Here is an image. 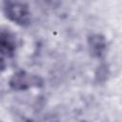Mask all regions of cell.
<instances>
[{
    "label": "cell",
    "mask_w": 122,
    "mask_h": 122,
    "mask_svg": "<svg viewBox=\"0 0 122 122\" xmlns=\"http://www.w3.org/2000/svg\"><path fill=\"white\" fill-rule=\"evenodd\" d=\"M9 86L12 91L24 92L33 88H42L44 86V80L38 74L29 72L25 70H19L10 76Z\"/></svg>",
    "instance_id": "7a4b0ae2"
},
{
    "label": "cell",
    "mask_w": 122,
    "mask_h": 122,
    "mask_svg": "<svg viewBox=\"0 0 122 122\" xmlns=\"http://www.w3.org/2000/svg\"><path fill=\"white\" fill-rule=\"evenodd\" d=\"M89 52L92 57L103 59L107 53L108 43L105 35L102 33H92L87 38Z\"/></svg>",
    "instance_id": "277c9868"
},
{
    "label": "cell",
    "mask_w": 122,
    "mask_h": 122,
    "mask_svg": "<svg viewBox=\"0 0 122 122\" xmlns=\"http://www.w3.org/2000/svg\"><path fill=\"white\" fill-rule=\"evenodd\" d=\"M5 17L10 22L20 26L28 27L31 22V12L29 6L20 0H5L3 4Z\"/></svg>",
    "instance_id": "6da1fadb"
},
{
    "label": "cell",
    "mask_w": 122,
    "mask_h": 122,
    "mask_svg": "<svg viewBox=\"0 0 122 122\" xmlns=\"http://www.w3.org/2000/svg\"><path fill=\"white\" fill-rule=\"evenodd\" d=\"M15 51V36L7 30H0V64L7 65V60L14 55Z\"/></svg>",
    "instance_id": "3957f363"
},
{
    "label": "cell",
    "mask_w": 122,
    "mask_h": 122,
    "mask_svg": "<svg viewBox=\"0 0 122 122\" xmlns=\"http://www.w3.org/2000/svg\"><path fill=\"white\" fill-rule=\"evenodd\" d=\"M109 75H110V69H109L108 64L101 63L97 67V69H96V71L94 72L95 82L98 83V84H103L108 80Z\"/></svg>",
    "instance_id": "5b68a950"
},
{
    "label": "cell",
    "mask_w": 122,
    "mask_h": 122,
    "mask_svg": "<svg viewBox=\"0 0 122 122\" xmlns=\"http://www.w3.org/2000/svg\"><path fill=\"white\" fill-rule=\"evenodd\" d=\"M44 4L50 6L51 8H58L61 5V0H42Z\"/></svg>",
    "instance_id": "8992f818"
}]
</instances>
